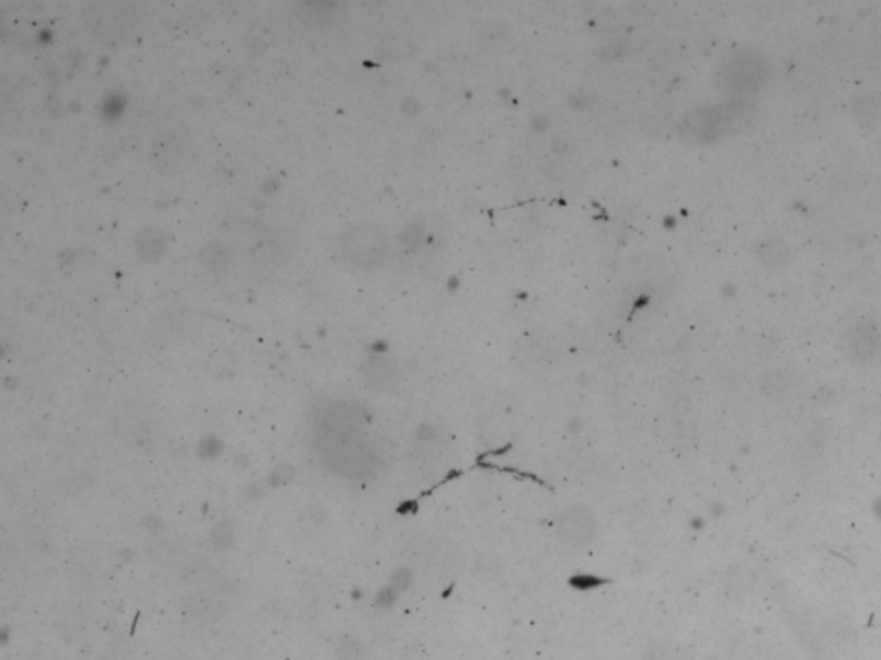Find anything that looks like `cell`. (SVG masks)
Wrapping results in <instances>:
<instances>
[{
  "mask_svg": "<svg viewBox=\"0 0 881 660\" xmlns=\"http://www.w3.org/2000/svg\"><path fill=\"white\" fill-rule=\"evenodd\" d=\"M341 255L358 270L382 267L389 253L388 234L381 225L362 220L348 225L340 238Z\"/></svg>",
  "mask_w": 881,
  "mask_h": 660,
  "instance_id": "obj_1",
  "label": "cell"
},
{
  "mask_svg": "<svg viewBox=\"0 0 881 660\" xmlns=\"http://www.w3.org/2000/svg\"><path fill=\"white\" fill-rule=\"evenodd\" d=\"M81 18L90 32L105 44H116L128 36L138 20L137 5L131 2H90L81 9Z\"/></svg>",
  "mask_w": 881,
  "mask_h": 660,
  "instance_id": "obj_2",
  "label": "cell"
},
{
  "mask_svg": "<svg viewBox=\"0 0 881 660\" xmlns=\"http://www.w3.org/2000/svg\"><path fill=\"white\" fill-rule=\"evenodd\" d=\"M150 159L161 173L180 174L195 161V144L180 132H168L157 138L150 150Z\"/></svg>",
  "mask_w": 881,
  "mask_h": 660,
  "instance_id": "obj_3",
  "label": "cell"
},
{
  "mask_svg": "<svg viewBox=\"0 0 881 660\" xmlns=\"http://www.w3.org/2000/svg\"><path fill=\"white\" fill-rule=\"evenodd\" d=\"M558 535L572 547H585L594 541L597 521L593 512L584 506H573L561 512L557 524Z\"/></svg>",
  "mask_w": 881,
  "mask_h": 660,
  "instance_id": "obj_4",
  "label": "cell"
},
{
  "mask_svg": "<svg viewBox=\"0 0 881 660\" xmlns=\"http://www.w3.org/2000/svg\"><path fill=\"white\" fill-rule=\"evenodd\" d=\"M135 248L145 262H156L165 252V234L159 228H144L135 236Z\"/></svg>",
  "mask_w": 881,
  "mask_h": 660,
  "instance_id": "obj_5",
  "label": "cell"
},
{
  "mask_svg": "<svg viewBox=\"0 0 881 660\" xmlns=\"http://www.w3.org/2000/svg\"><path fill=\"white\" fill-rule=\"evenodd\" d=\"M232 252L222 241H210L201 252V262L210 273H225L231 265Z\"/></svg>",
  "mask_w": 881,
  "mask_h": 660,
  "instance_id": "obj_6",
  "label": "cell"
},
{
  "mask_svg": "<svg viewBox=\"0 0 881 660\" xmlns=\"http://www.w3.org/2000/svg\"><path fill=\"white\" fill-rule=\"evenodd\" d=\"M642 660H690V657L673 645L656 644L650 647Z\"/></svg>",
  "mask_w": 881,
  "mask_h": 660,
  "instance_id": "obj_7",
  "label": "cell"
},
{
  "mask_svg": "<svg viewBox=\"0 0 881 660\" xmlns=\"http://www.w3.org/2000/svg\"><path fill=\"white\" fill-rule=\"evenodd\" d=\"M602 583V580H597V578L594 577H575L572 580L573 587L579 590L594 589V587H599Z\"/></svg>",
  "mask_w": 881,
  "mask_h": 660,
  "instance_id": "obj_8",
  "label": "cell"
},
{
  "mask_svg": "<svg viewBox=\"0 0 881 660\" xmlns=\"http://www.w3.org/2000/svg\"><path fill=\"white\" fill-rule=\"evenodd\" d=\"M393 583L394 587H397V589L400 590L405 589V587H409L410 583V572L409 571L398 572L397 577H394Z\"/></svg>",
  "mask_w": 881,
  "mask_h": 660,
  "instance_id": "obj_9",
  "label": "cell"
}]
</instances>
